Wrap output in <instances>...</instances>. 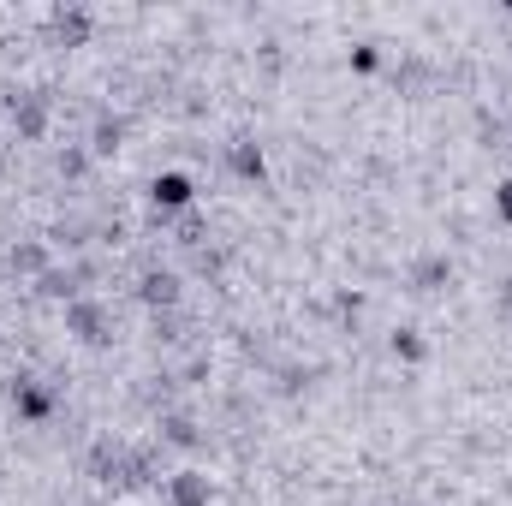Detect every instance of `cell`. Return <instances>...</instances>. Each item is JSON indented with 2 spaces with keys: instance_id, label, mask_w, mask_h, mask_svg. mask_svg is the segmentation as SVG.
I'll use <instances>...</instances> for the list:
<instances>
[{
  "instance_id": "obj_1",
  "label": "cell",
  "mask_w": 512,
  "mask_h": 506,
  "mask_svg": "<svg viewBox=\"0 0 512 506\" xmlns=\"http://www.w3.org/2000/svg\"><path fill=\"white\" fill-rule=\"evenodd\" d=\"M185 197H191V179H185V173H161V179H155V203H167V209H179Z\"/></svg>"
},
{
  "instance_id": "obj_2",
  "label": "cell",
  "mask_w": 512,
  "mask_h": 506,
  "mask_svg": "<svg viewBox=\"0 0 512 506\" xmlns=\"http://www.w3.org/2000/svg\"><path fill=\"white\" fill-rule=\"evenodd\" d=\"M501 215L512 221V185H501Z\"/></svg>"
}]
</instances>
